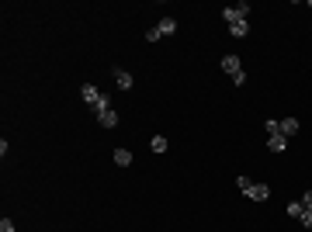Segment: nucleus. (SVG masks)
I'll return each instance as SVG.
<instances>
[{
    "label": "nucleus",
    "mask_w": 312,
    "mask_h": 232,
    "mask_svg": "<svg viewBox=\"0 0 312 232\" xmlns=\"http://www.w3.org/2000/svg\"><path fill=\"white\" fill-rule=\"evenodd\" d=\"M80 97H83V101H87V104L94 108V104L101 101V90L94 87V83H83V87H80Z\"/></svg>",
    "instance_id": "4"
},
{
    "label": "nucleus",
    "mask_w": 312,
    "mask_h": 232,
    "mask_svg": "<svg viewBox=\"0 0 312 232\" xmlns=\"http://www.w3.org/2000/svg\"><path fill=\"white\" fill-rule=\"evenodd\" d=\"M302 212H305V205H302V201H292V205H288V215H292V218H298Z\"/></svg>",
    "instance_id": "12"
},
{
    "label": "nucleus",
    "mask_w": 312,
    "mask_h": 232,
    "mask_svg": "<svg viewBox=\"0 0 312 232\" xmlns=\"http://www.w3.org/2000/svg\"><path fill=\"white\" fill-rule=\"evenodd\" d=\"M115 163L118 167H129V163H132V153H129V149H115Z\"/></svg>",
    "instance_id": "11"
},
{
    "label": "nucleus",
    "mask_w": 312,
    "mask_h": 232,
    "mask_svg": "<svg viewBox=\"0 0 312 232\" xmlns=\"http://www.w3.org/2000/svg\"><path fill=\"white\" fill-rule=\"evenodd\" d=\"M115 83L121 87V90H129L136 80H132V73H129V70H115Z\"/></svg>",
    "instance_id": "6"
},
{
    "label": "nucleus",
    "mask_w": 312,
    "mask_h": 232,
    "mask_svg": "<svg viewBox=\"0 0 312 232\" xmlns=\"http://www.w3.org/2000/svg\"><path fill=\"white\" fill-rule=\"evenodd\" d=\"M156 28H160V35H174V31H177V21L174 18H160Z\"/></svg>",
    "instance_id": "8"
},
{
    "label": "nucleus",
    "mask_w": 312,
    "mask_h": 232,
    "mask_svg": "<svg viewBox=\"0 0 312 232\" xmlns=\"http://www.w3.org/2000/svg\"><path fill=\"white\" fill-rule=\"evenodd\" d=\"M236 11H239V14H243V18L250 21V4H246V0H243V4H236Z\"/></svg>",
    "instance_id": "17"
},
{
    "label": "nucleus",
    "mask_w": 312,
    "mask_h": 232,
    "mask_svg": "<svg viewBox=\"0 0 312 232\" xmlns=\"http://www.w3.org/2000/svg\"><path fill=\"white\" fill-rule=\"evenodd\" d=\"M243 194H246L250 201H267V197H271V187H267V184H250Z\"/></svg>",
    "instance_id": "2"
},
{
    "label": "nucleus",
    "mask_w": 312,
    "mask_h": 232,
    "mask_svg": "<svg viewBox=\"0 0 312 232\" xmlns=\"http://www.w3.org/2000/svg\"><path fill=\"white\" fill-rule=\"evenodd\" d=\"M298 132V118H285L281 121V136H295Z\"/></svg>",
    "instance_id": "9"
},
{
    "label": "nucleus",
    "mask_w": 312,
    "mask_h": 232,
    "mask_svg": "<svg viewBox=\"0 0 312 232\" xmlns=\"http://www.w3.org/2000/svg\"><path fill=\"white\" fill-rule=\"evenodd\" d=\"M108 108H111V97H108V94H101V101L94 104V111H108Z\"/></svg>",
    "instance_id": "13"
},
{
    "label": "nucleus",
    "mask_w": 312,
    "mask_h": 232,
    "mask_svg": "<svg viewBox=\"0 0 312 232\" xmlns=\"http://www.w3.org/2000/svg\"><path fill=\"white\" fill-rule=\"evenodd\" d=\"M229 31H233L236 39H246L250 35V21H236V24H229Z\"/></svg>",
    "instance_id": "7"
},
{
    "label": "nucleus",
    "mask_w": 312,
    "mask_h": 232,
    "mask_svg": "<svg viewBox=\"0 0 312 232\" xmlns=\"http://www.w3.org/2000/svg\"><path fill=\"white\" fill-rule=\"evenodd\" d=\"M149 149H153L156 156H160V153H167V136H153V142H149Z\"/></svg>",
    "instance_id": "10"
},
{
    "label": "nucleus",
    "mask_w": 312,
    "mask_h": 232,
    "mask_svg": "<svg viewBox=\"0 0 312 232\" xmlns=\"http://www.w3.org/2000/svg\"><path fill=\"white\" fill-rule=\"evenodd\" d=\"M163 39V35H160V28H149V31H146V42H160Z\"/></svg>",
    "instance_id": "16"
},
{
    "label": "nucleus",
    "mask_w": 312,
    "mask_h": 232,
    "mask_svg": "<svg viewBox=\"0 0 312 232\" xmlns=\"http://www.w3.org/2000/svg\"><path fill=\"white\" fill-rule=\"evenodd\" d=\"M222 70L233 77L236 87H243V83H246V73H243V62H239V56H226V59H222Z\"/></svg>",
    "instance_id": "1"
},
{
    "label": "nucleus",
    "mask_w": 312,
    "mask_h": 232,
    "mask_svg": "<svg viewBox=\"0 0 312 232\" xmlns=\"http://www.w3.org/2000/svg\"><path fill=\"white\" fill-rule=\"evenodd\" d=\"M302 205H305V208H312V191H305V194H302Z\"/></svg>",
    "instance_id": "19"
},
{
    "label": "nucleus",
    "mask_w": 312,
    "mask_h": 232,
    "mask_svg": "<svg viewBox=\"0 0 312 232\" xmlns=\"http://www.w3.org/2000/svg\"><path fill=\"white\" fill-rule=\"evenodd\" d=\"M267 149H271V153H285V149H288V136H281V132L267 136Z\"/></svg>",
    "instance_id": "3"
},
{
    "label": "nucleus",
    "mask_w": 312,
    "mask_h": 232,
    "mask_svg": "<svg viewBox=\"0 0 312 232\" xmlns=\"http://www.w3.org/2000/svg\"><path fill=\"white\" fill-rule=\"evenodd\" d=\"M264 128H267V136H274V132H281V121H274V118H271V121H264Z\"/></svg>",
    "instance_id": "15"
},
{
    "label": "nucleus",
    "mask_w": 312,
    "mask_h": 232,
    "mask_svg": "<svg viewBox=\"0 0 312 232\" xmlns=\"http://www.w3.org/2000/svg\"><path fill=\"white\" fill-rule=\"evenodd\" d=\"M298 222H302V225H305V229H312V208H305V212L298 215Z\"/></svg>",
    "instance_id": "14"
},
{
    "label": "nucleus",
    "mask_w": 312,
    "mask_h": 232,
    "mask_svg": "<svg viewBox=\"0 0 312 232\" xmlns=\"http://www.w3.org/2000/svg\"><path fill=\"white\" fill-rule=\"evenodd\" d=\"M0 232H14V222H11V218H4V222H0Z\"/></svg>",
    "instance_id": "18"
},
{
    "label": "nucleus",
    "mask_w": 312,
    "mask_h": 232,
    "mask_svg": "<svg viewBox=\"0 0 312 232\" xmlns=\"http://www.w3.org/2000/svg\"><path fill=\"white\" fill-rule=\"evenodd\" d=\"M98 121L104 125V128H115V125H118V115H115V108H108V111H98Z\"/></svg>",
    "instance_id": "5"
}]
</instances>
